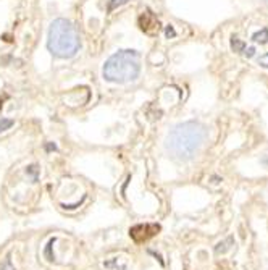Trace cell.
Listing matches in <instances>:
<instances>
[{
    "instance_id": "cell-1",
    "label": "cell",
    "mask_w": 268,
    "mask_h": 270,
    "mask_svg": "<svg viewBox=\"0 0 268 270\" xmlns=\"http://www.w3.org/2000/svg\"><path fill=\"white\" fill-rule=\"evenodd\" d=\"M207 141V128L199 121L176 125L166 136L165 148L176 160H191Z\"/></svg>"
},
{
    "instance_id": "cell-3",
    "label": "cell",
    "mask_w": 268,
    "mask_h": 270,
    "mask_svg": "<svg viewBox=\"0 0 268 270\" xmlns=\"http://www.w3.org/2000/svg\"><path fill=\"white\" fill-rule=\"evenodd\" d=\"M141 57L134 50H120L105 62L102 75L110 83H129L139 76Z\"/></svg>"
},
{
    "instance_id": "cell-2",
    "label": "cell",
    "mask_w": 268,
    "mask_h": 270,
    "mask_svg": "<svg viewBox=\"0 0 268 270\" xmlns=\"http://www.w3.org/2000/svg\"><path fill=\"white\" fill-rule=\"evenodd\" d=\"M49 50L60 59H70L80 49V34L71 21L59 18L50 25L49 29Z\"/></svg>"
},
{
    "instance_id": "cell-6",
    "label": "cell",
    "mask_w": 268,
    "mask_h": 270,
    "mask_svg": "<svg viewBox=\"0 0 268 270\" xmlns=\"http://www.w3.org/2000/svg\"><path fill=\"white\" fill-rule=\"evenodd\" d=\"M252 41L260 42V44L268 42V28H263V29H260V31H257L255 34L252 36Z\"/></svg>"
},
{
    "instance_id": "cell-8",
    "label": "cell",
    "mask_w": 268,
    "mask_h": 270,
    "mask_svg": "<svg viewBox=\"0 0 268 270\" xmlns=\"http://www.w3.org/2000/svg\"><path fill=\"white\" fill-rule=\"evenodd\" d=\"M13 127V120H8V118H0V133H4L7 130H10Z\"/></svg>"
},
{
    "instance_id": "cell-12",
    "label": "cell",
    "mask_w": 268,
    "mask_h": 270,
    "mask_svg": "<svg viewBox=\"0 0 268 270\" xmlns=\"http://www.w3.org/2000/svg\"><path fill=\"white\" fill-rule=\"evenodd\" d=\"M0 110H2V99H0Z\"/></svg>"
},
{
    "instance_id": "cell-9",
    "label": "cell",
    "mask_w": 268,
    "mask_h": 270,
    "mask_svg": "<svg viewBox=\"0 0 268 270\" xmlns=\"http://www.w3.org/2000/svg\"><path fill=\"white\" fill-rule=\"evenodd\" d=\"M0 270H15L13 264H12V259H10V256L5 257V261L2 264V267H0Z\"/></svg>"
},
{
    "instance_id": "cell-11",
    "label": "cell",
    "mask_w": 268,
    "mask_h": 270,
    "mask_svg": "<svg viewBox=\"0 0 268 270\" xmlns=\"http://www.w3.org/2000/svg\"><path fill=\"white\" fill-rule=\"evenodd\" d=\"M254 53H255V47H249L247 50H245V55L251 59V57H254Z\"/></svg>"
},
{
    "instance_id": "cell-4",
    "label": "cell",
    "mask_w": 268,
    "mask_h": 270,
    "mask_svg": "<svg viewBox=\"0 0 268 270\" xmlns=\"http://www.w3.org/2000/svg\"><path fill=\"white\" fill-rule=\"evenodd\" d=\"M159 231H160L159 225L146 223V225H136V227H132L129 230V235H131V238L136 243H144V241L150 240L152 236H155Z\"/></svg>"
},
{
    "instance_id": "cell-7",
    "label": "cell",
    "mask_w": 268,
    "mask_h": 270,
    "mask_svg": "<svg viewBox=\"0 0 268 270\" xmlns=\"http://www.w3.org/2000/svg\"><path fill=\"white\" fill-rule=\"evenodd\" d=\"M231 47L234 52H244L245 50V44L242 41H239L238 38H233L231 39Z\"/></svg>"
},
{
    "instance_id": "cell-10",
    "label": "cell",
    "mask_w": 268,
    "mask_h": 270,
    "mask_svg": "<svg viewBox=\"0 0 268 270\" xmlns=\"http://www.w3.org/2000/svg\"><path fill=\"white\" fill-rule=\"evenodd\" d=\"M259 65L263 66V68H268V53L262 55V57L259 59Z\"/></svg>"
},
{
    "instance_id": "cell-5",
    "label": "cell",
    "mask_w": 268,
    "mask_h": 270,
    "mask_svg": "<svg viewBox=\"0 0 268 270\" xmlns=\"http://www.w3.org/2000/svg\"><path fill=\"white\" fill-rule=\"evenodd\" d=\"M141 28L142 31H146V32H150V31H159V21L155 20L150 13H144L141 16Z\"/></svg>"
},
{
    "instance_id": "cell-13",
    "label": "cell",
    "mask_w": 268,
    "mask_h": 270,
    "mask_svg": "<svg viewBox=\"0 0 268 270\" xmlns=\"http://www.w3.org/2000/svg\"><path fill=\"white\" fill-rule=\"evenodd\" d=\"M266 2H268V0H266Z\"/></svg>"
}]
</instances>
